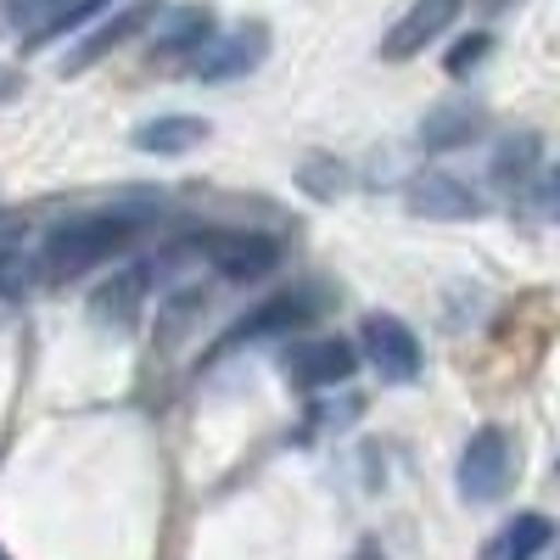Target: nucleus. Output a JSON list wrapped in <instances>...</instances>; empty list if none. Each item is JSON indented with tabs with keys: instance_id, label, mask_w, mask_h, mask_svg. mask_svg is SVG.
<instances>
[{
	"instance_id": "6e6552de",
	"label": "nucleus",
	"mask_w": 560,
	"mask_h": 560,
	"mask_svg": "<svg viewBox=\"0 0 560 560\" xmlns=\"http://www.w3.org/2000/svg\"><path fill=\"white\" fill-rule=\"evenodd\" d=\"M459 7H465V0H415V7L393 23V34L382 39V57L387 62H404L415 51H427V45L459 18Z\"/></svg>"
},
{
	"instance_id": "a211bd4d",
	"label": "nucleus",
	"mask_w": 560,
	"mask_h": 560,
	"mask_svg": "<svg viewBox=\"0 0 560 560\" xmlns=\"http://www.w3.org/2000/svg\"><path fill=\"white\" fill-rule=\"evenodd\" d=\"M298 179H303V191H314V197H337V191H348V168L331 163V158H308V163L298 168Z\"/></svg>"
},
{
	"instance_id": "f257e3e1",
	"label": "nucleus",
	"mask_w": 560,
	"mask_h": 560,
	"mask_svg": "<svg viewBox=\"0 0 560 560\" xmlns=\"http://www.w3.org/2000/svg\"><path fill=\"white\" fill-rule=\"evenodd\" d=\"M135 230H140V219L135 213H118V208L113 213H84V219H73V224H62V230L45 236L39 269H45V280H73L84 269L107 264L113 253H124L135 242Z\"/></svg>"
},
{
	"instance_id": "0eeeda50",
	"label": "nucleus",
	"mask_w": 560,
	"mask_h": 560,
	"mask_svg": "<svg viewBox=\"0 0 560 560\" xmlns=\"http://www.w3.org/2000/svg\"><path fill=\"white\" fill-rule=\"evenodd\" d=\"M409 213L420 219H477L482 213V191L477 185H465L443 168H427V174H415L409 179V191H404Z\"/></svg>"
},
{
	"instance_id": "ddd939ff",
	"label": "nucleus",
	"mask_w": 560,
	"mask_h": 560,
	"mask_svg": "<svg viewBox=\"0 0 560 560\" xmlns=\"http://www.w3.org/2000/svg\"><path fill=\"white\" fill-rule=\"evenodd\" d=\"M208 140V124L191 118V113H163V118H147L135 129V147L140 152H158V158H179Z\"/></svg>"
},
{
	"instance_id": "f03ea898",
	"label": "nucleus",
	"mask_w": 560,
	"mask_h": 560,
	"mask_svg": "<svg viewBox=\"0 0 560 560\" xmlns=\"http://www.w3.org/2000/svg\"><path fill=\"white\" fill-rule=\"evenodd\" d=\"M510 471H516L510 432H499V427L471 432V443H465V454H459V493L471 504H488V499H499L510 488Z\"/></svg>"
},
{
	"instance_id": "39448f33",
	"label": "nucleus",
	"mask_w": 560,
	"mask_h": 560,
	"mask_svg": "<svg viewBox=\"0 0 560 560\" xmlns=\"http://www.w3.org/2000/svg\"><path fill=\"white\" fill-rule=\"evenodd\" d=\"M264 57H269V28H264V23H242L236 34L208 39L202 51L191 57V73H197V79H208V84H224V79L253 73Z\"/></svg>"
},
{
	"instance_id": "dca6fc26",
	"label": "nucleus",
	"mask_w": 560,
	"mask_h": 560,
	"mask_svg": "<svg viewBox=\"0 0 560 560\" xmlns=\"http://www.w3.org/2000/svg\"><path fill=\"white\" fill-rule=\"evenodd\" d=\"M533 168H538V135H510V140H499V152H493V179L504 185V191H522V185L533 179Z\"/></svg>"
},
{
	"instance_id": "f3484780",
	"label": "nucleus",
	"mask_w": 560,
	"mask_h": 560,
	"mask_svg": "<svg viewBox=\"0 0 560 560\" xmlns=\"http://www.w3.org/2000/svg\"><path fill=\"white\" fill-rule=\"evenodd\" d=\"M39 258L34 253H18V247H0V303H12V298H28L39 287Z\"/></svg>"
},
{
	"instance_id": "9d476101",
	"label": "nucleus",
	"mask_w": 560,
	"mask_h": 560,
	"mask_svg": "<svg viewBox=\"0 0 560 560\" xmlns=\"http://www.w3.org/2000/svg\"><path fill=\"white\" fill-rule=\"evenodd\" d=\"M308 314H314L308 292H280V298L258 303L242 325H230V331H224V348H242V342H258V337H287V331H298Z\"/></svg>"
},
{
	"instance_id": "7ed1b4c3",
	"label": "nucleus",
	"mask_w": 560,
	"mask_h": 560,
	"mask_svg": "<svg viewBox=\"0 0 560 560\" xmlns=\"http://www.w3.org/2000/svg\"><path fill=\"white\" fill-rule=\"evenodd\" d=\"M359 348H364L370 370H376L382 382H393V387L420 376V342H415V331L398 314H370L359 325Z\"/></svg>"
},
{
	"instance_id": "1a4fd4ad",
	"label": "nucleus",
	"mask_w": 560,
	"mask_h": 560,
	"mask_svg": "<svg viewBox=\"0 0 560 560\" xmlns=\"http://www.w3.org/2000/svg\"><path fill=\"white\" fill-rule=\"evenodd\" d=\"M158 39H152V62H179V57H197L202 45L213 39V12L208 7H174L158 12Z\"/></svg>"
},
{
	"instance_id": "4468645a",
	"label": "nucleus",
	"mask_w": 560,
	"mask_h": 560,
	"mask_svg": "<svg viewBox=\"0 0 560 560\" xmlns=\"http://www.w3.org/2000/svg\"><path fill=\"white\" fill-rule=\"evenodd\" d=\"M549 538H555L549 516H538V510H527V516L504 522V527H499V533L488 538L482 560H538V555L549 549Z\"/></svg>"
},
{
	"instance_id": "2eb2a0df",
	"label": "nucleus",
	"mask_w": 560,
	"mask_h": 560,
	"mask_svg": "<svg viewBox=\"0 0 560 560\" xmlns=\"http://www.w3.org/2000/svg\"><path fill=\"white\" fill-rule=\"evenodd\" d=\"M140 292H147V269H124V275H113L107 287L96 292L90 308H96V319H107V325H129L140 314V303H147Z\"/></svg>"
},
{
	"instance_id": "423d86ee",
	"label": "nucleus",
	"mask_w": 560,
	"mask_h": 560,
	"mask_svg": "<svg viewBox=\"0 0 560 560\" xmlns=\"http://www.w3.org/2000/svg\"><path fill=\"white\" fill-rule=\"evenodd\" d=\"M202 253L224 280H258L280 264V242L258 236V230H213V236L202 242Z\"/></svg>"
},
{
	"instance_id": "9b49d317",
	"label": "nucleus",
	"mask_w": 560,
	"mask_h": 560,
	"mask_svg": "<svg viewBox=\"0 0 560 560\" xmlns=\"http://www.w3.org/2000/svg\"><path fill=\"white\" fill-rule=\"evenodd\" d=\"M158 12H163V7H152V0H140V7H124L118 18L96 23V34H84V39L73 45V51L62 57V73H79V68H90V62H102V57L113 51V45H124L129 34H140V28H147Z\"/></svg>"
},
{
	"instance_id": "6ab92c4d",
	"label": "nucleus",
	"mask_w": 560,
	"mask_h": 560,
	"mask_svg": "<svg viewBox=\"0 0 560 560\" xmlns=\"http://www.w3.org/2000/svg\"><path fill=\"white\" fill-rule=\"evenodd\" d=\"M482 57H488V34H465V39L454 45V51H448V73H454V79H465Z\"/></svg>"
},
{
	"instance_id": "f8f14e48",
	"label": "nucleus",
	"mask_w": 560,
	"mask_h": 560,
	"mask_svg": "<svg viewBox=\"0 0 560 560\" xmlns=\"http://www.w3.org/2000/svg\"><path fill=\"white\" fill-rule=\"evenodd\" d=\"M471 135H482V107L477 102H443L420 118V147L427 152H454Z\"/></svg>"
},
{
	"instance_id": "20e7f679",
	"label": "nucleus",
	"mask_w": 560,
	"mask_h": 560,
	"mask_svg": "<svg viewBox=\"0 0 560 560\" xmlns=\"http://www.w3.org/2000/svg\"><path fill=\"white\" fill-rule=\"evenodd\" d=\"M359 370V348L348 337H303L287 353V382L303 393H325V387H342Z\"/></svg>"
}]
</instances>
